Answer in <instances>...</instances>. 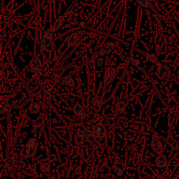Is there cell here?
<instances>
[{
    "instance_id": "cell-24",
    "label": "cell",
    "mask_w": 179,
    "mask_h": 179,
    "mask_svg": "<svg viewBox=\"0 0 179 179\" xmlns=\"http://www.w3.org/2000/svg\"><path fill=\"white\" fill-rule=\"evenodd\" d=\"M7 111H8V108H7V106L6 104H3V105H1V107H0V113H5L7 112Z\"/></svg>"
},
{
    "instance_id": "cell-23",
    "label": "cell",
    "mask_w": 179,
    "mask_h": 179,
    "mask_svg": "<svg viewBox=\"0 0 179 179\" xmlns=\"http://www.w3.org/2000/svg\"><path fill=\"white\" fill-rule=\"evenodd\" d=\"M8 96H6V95H1V98H0V101H1V103L2 104H6V103L8 102V100H9V98H8Z\"/></svg>"
},
{
    "instance_id": "cell-18",
    "label": "cell",
    "mask_w": 179,
    "mask_h": 179,
    "mask_svg": "<svg viewBox=\"0 0 179 179\" xmlns=\"http://www.w3.org/2000/svg\"><path fill=\"white\" fill-rule=\"evenodd\" d=\"M179 152V141H174L172 143L171 149V153L172 155H176Z\"/></svg>"
},
{
    "instance_id": "cell-15",
    "label": "cell",
    "mask_w": 179,
    "mask_h": 179,
    "mask_svg": "<svg viewBox=\"0 0 179 179\" xmlns=\"http://www.w3.org/2000/svg\"><path fill=\"white\" fill-rule=\"evenodd\" d=\"M74 112L75 113V114L79 118H81L83 113H84V110H83V108L79 104H76L74 107Z\"/></svg>"
},
{
    "instance_id": "cell-8",
    "label": "cell",
    "mask_w": 179,
    "mask_h": 179,
    "mask_svg": "<svg viewBox=\"0 0 179 179\" xmlns=\"http://www.w3.org/2000/svg\"><path fill=\"white\" fill-rule=\"evenodd\" d=\"M167 158L163 154H159L155 159V166L157 167H166Z\"/></svg>"
},
{
    "instance_id": "cell-10",
    "label": "cell",
    "mask_w": 179,
    "mask_h": 179,
    "mask_svg": "<svg viewBox=\"0 0 179 179\" xmlns=\"http://www.w3.org/2000/svg\"><path fill=\"white\" fill-rule=\"evenodd\" d=\"M30 66H31L32 72H34V73H38V72H39L40 67H41L40 60H39L37 58H33Z\"/></svg>"
},
{
    "instance_id": "cell-6",
    "label": "cell",
    "mask_w": 179,
    "mask_h": 179,
    "mask_svg": "<svg viewBox=\"0 0 179 179\" xmlns=\"http://www.w3.org/2000/svg\"><path fill=\"white\" fill-rule=\"evenodd\" d=\"M155 174L159 178L165 179L169 178V171L166 167H157L155 169Z\"/></svg>"
},
{
    "instance_id": "cell-13",
    "label": "cell",
    "mask_w": 179,
    "mask_h": 179,
    "mask_svg": "<svg viewBox=\"0 0 179 179\" xmlns=\"http://www.w3.org/2000/svg\"><path fill=\"white\" fill-rule=\"evenodd\" d=\"M106 102V101L105 99L102 96H97L93 97V98L92 99V103H93L95 106H99V107L102 106L104 104H105Z\"/></svg>"
},
{
    "instance_id": "cell-1",
    "label": "cell",
    "mask_w": 179,
    "mask_h": 179,
    "mask_svg": "<svg viewBox=\"0 0 179 179\" xmlns=\"http://www.w3.org/2000/svg\"><path fill=\"white\" fill-rule=\"evenodd\" d=\"M37 141L35 138H31L26 143L25 155L27 157H32L36 153Z\"/></svg>"
},
{
    "instance_id": "cell-3",
    "label": "cell",
    "mask_w": 179,
    "mask_h": 179,
    "mask_svg": "<svg viewBox=\"0 0 179 179\" xmlns=\"http://www.w3.org/2000/svg\"><path fill=\"white\" fill-rule=\"evenodd\" d=\"M171 76V71L166 65H159L157 70V77L159 79H166Z\"/></svg>"
},
{
    "instance_id": "cell-12",
    "label": "cell",
    "mask_w": 179,
    "mask_h": 179,
    "mask_svg": "<svg viewBox=\"0 0 179 179\" xmlns=\"http://www.w3.org/2000/svg\"><path fill=\"white\" fill-rule=\"evenodd\" d=\"M58 83H60V84H62V85H67V86H70V87L74 86V81L70 76H68V77L62 78V79H58Z\"/></svg>"
},
{
    "instance_id": "cell-7",
    "label": "cell",
    "mask_w": 179,
    "mask_h": 179,
    "mask_svg": "<svg viewBox=\"0 0 179 179\" xmlns=\"http://www.w3.org/2000/svg\"><path fill=\"white\" fill-rule=\"evenodd\" d=\"M87 134H88V140L91 142H93L95 140H97V135L95 133V125L88 126L85 129Z\"/></svg>"
},
{
    "instance_id": "cell-20",
    "label": "cell",
    "mask_w": 179,
    "mask_h": 179,
    "mask_svg": "<svg viewBox=\"0 0 179 179\" xmlns=\"http://www.w3.org/2000/svg\"><path fill=\"white\" fill-rule=\"evenodd\" d=\"M34 102L40 105V104H43L44 103V97L41 95H37L34 97Z\"/></svg>"
},
{
    "instance_id": "cell-25",
    "label": "cell",
    "mask_w": 179,
    "mask_h": 179,
    "mask_svg": "<svg viewBox=\"0 0 179 179\" xmlns=\"http://www.w3.org/2000/svg\"><path fill=\"white\" fill-rule=\"evenodd\" d=\"M98 118H99V116H97V115H95V116H94L93 119L91 120V121H90L89 123H90V124H93V123H95V122H96L97 120H98Z\"/></svg>"
},
{
    "instance_id": "cell-5",
    "label": "cell",
    "mask_w": 179,
    "mask_h": 179,
    "mask_svg": "<svg viewBox=\"0 0 179 179\" xmlns=\"http://www.w3.org/2000/svg\"><path fill=\"white\" fill-rule=\"evenodd\" d=\"M95 133L97 135V140L100 141L106 135V129L102 124L99 123L95 125Z\"/></svg>"
},
{
    "instance_id": "cell-26",
    "label": "cell",
    "mask_w": 179,
    "mask_h": 179,
    "mask_svg": "<svg viewBox=\"0 0 179 179\" xmlns=\"http://www.w3.org/2000/svg\"><path fill=\"white\" fill-rule=\"evenodd\" d=\"M150 60H151L152 62H153V63L156 62L157 61V57H156L155 55H151V59H150Z\"/></svg>"
},
{
    "instance_id": "cell-28",
    "label": "cell",
    "mask_w": 179,
    "mask_h": 179,
    "mask_svg": "<svg viewBox=\"0 0 179 179\" xmlns=\"http://www.w3.org/2000/svg\"><path fill=\"white\" fill-rule=\"evenodd\" d=\"M90 65H95V62H94V60H90Z\"/></svg>"
},
{
    "instance_id": "cell-11",
    "label": "cell",
    "mask_w": 179,
    "mask_h": 179,
    "mask_svg": "<svg viewBox=\"0 0 179 179\" xmlns=\"http://www.w3.org/2000/svg\"><path fill=\"white\" fill-rule=\"evenodd\" d=\"M124 169H125V166H124L123 163L120 161H117L115 163V171H116V175L118 176H122L124 173Z\"/></svg>"
},
{
    "instance_id": "cell-16",
    "label": "cell",
    "mask_w": 179,
    "mask_h": 179,
    "mask_svg": "<svg viewBox=\"0 0 179 179\" xmlns=\"http://www.w3.org/2000/svg\"><path fill=\"white\" fill-rule=\"evenodd\" d=\"M29 111L32 113H37L40 111V106L39 104H37L34 102H33L29 106Z\"/></svg>"
},
{
    "instance_id": "cell-9",
    "label": "cell",
    "mask_w": 179,
    "mask_h": 179,
    "mask_svg": "<svg viewBox=\"0 0 179 179\" xmlns=\"http://www.w3.org/2000/svg\"><path fill=\"white\" fill-rule=\"evenodd\" d=\"M115 74L114 73V70L112 68H109L107 69V70L106 71L105 75H104V85L105 86H108L109 83H111L112 82V81L114 79L115 77Z\"/></svg>"
},
{
    "instance_id": "cell-17",
    "label": "cell",
    "mask_w": 179,
    "mask_h": 179,
    "mask_svg": "<svg viewBox=\"0 0 179 179\" xmlns=\"http://www.w3.org/2000/svg\"><path fill=\"white\" fill-rule=\"evenodd\" d=\"M50 167L51 165L49 163H43V164H41V165L40 169L41 171L45 173V174L49 175V173H50Z\"/></svg>"
},
{
    "instance_id": "cell-29",
    "label": "cell",
    "mask_w": 179,
    "mask_h": 179,
    "mask_svg": "<svg viewBox=\"0 0 179 179\" xmlns=\"http://www.w3.org/2000/svg\"><path fill=\"white\" fill-rule=\"evenodd\" d=\"M123 126L124 127H127V125H128V124H127V123H126V122H125V123H123Z\"/></svg>"
},
{
    "instance_id": "cell-2",
    "label": "cell",
    "mask_w": 179,
    "mask_h": 179,
    "mask_svg": "<svg viewBox=\"0 0 179 179\" xmlns=\"http://www.w3.org/2000/svg\"><path fill=\"white\" fill-rule=\"evenodd\" d=\"M151 146L153 151L155 152V153L158 154V155L162 153L163 150L162 142H161V140L159 139V136L155 134H153V136H152Z\"/></svg>"
},
{
    "instance_id": "cell-14",
    "label": "cell",
    "mask_w": 179,
    "mask_h": 179,
    "mask_svg": "<svg viewBox=\"0 0 179 179\" xmlns=\"http://www.w3.org/2000/svg\"><path fill=\"white\" fill-rule=\"evenodd\" d=\"M125 109V104L124 102H120L116 105V115L119 116L123 112Z\"/></svg>"
},
{
    "instance_id": "cell-22",
    "label": "cell",
    "mask_w": 179,
    "mask_h": 179,
    "mask_svg": "<svg viewBox=\"0 0 179 179\" xmlns=\"http://www.w3.org/2000/svg\"><path fill=\"white\" fill-rule=\"evenodd\" d=\"M139 2L144 6H151V2H150V0H139Z\"/></svg>"
},
{
    "instance_id": "cell-21",
    "label": "cell",
    "mask_w": 179,
    "mask_h": 179,
    "mask_svg": "<svg viewBox=\"0 0 179 179\" xmlns=\"http://www.w3.org/2000/svg\"><path fill=\"white\" fill-rule=\"evenodd\" d=\"M43 125H41V124H37L36 125H35L34 127V132L37 133V134H41V133L42 132V131H43Z\"/></svg>"
},
{
    "instance_id": "cell-4",
    "label": "cell",
    "mask_w": 179,
    "mask_h": 179,
    "mask_svg": "<svg viewBox=\"0 0 179 179\" xmlns=\"http://www.w3.org/2000/svg\"><path fill=\"white\" fill-rule=\"evenodd\" d=\"M88 140V134L85 130H79L74 136V141L77 144H81Z\"/></svg>"
},
{
    "instance_id": "cell-19",
    "label": "cell",
    "mask_w": 179,
    "mask_h": 179,
    "mask_svg": "<svg viewBox=\"0 0 179 179\" xmlns=\"http://www.w3.org/2000/svg\"><path fill=\"white\" fill-rule=\"evenodd\" d=\"M76 152L80 155H85L88 152V148L86 146H83V145L82 146H79L76 150Z\"/></svg>"
},
{
    "instance_id": "cell-27",
    "label": "cell",
    "mask_w": 179,
    "mask_h": 179,
    "mask_svg": "<svg viewBox=\"0 0 179 179\" xmlns=\"http://www.w3.org/2000/svg\"><path fill=\"white\" fill-rule=\"evenodd\" d=\"M102 61H103L102 58H100V59H99L98 62H97V65H98V66H101V65H102Z\"/></svg>"
}]
</instances>
